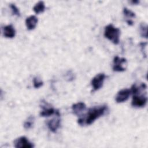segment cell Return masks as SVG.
Segmentation results:
<instances>
[{
    "label": "cell",
    "instance_id": "obj_1",
    "mask_svg": "<svg viewBox=\"0 0 148 148\" xmlns=\"http://www.w3.org/2000/svg\"><path fill=\"white\" fill-rule=\"evenodd\" d=\"M108 110L106 105L94 106L88 109V112L83 114V117L77 120V123L80 125H90L97 119L103 115Z\"/></svg>",
    "mask_w": 148,
    "mask_h": 148
},
{
    "label": "cell",
    "instance_id": "obj_2",
    "mask_svg": "<svg viewBox=\"0 0 148 148\" xmlns=\"http://www.w3.org/2000/svg\"><path fill=\"white\" fill-rule=\"evenodd\" d=\"M120 35V30L118 28H116L112 24H109L105 27L104 36L114 44H119Z\"/></svg>",
    "mask_w": 148,
    "mask_h": 148
},
{
    "label": "cell",
    "instance_id": "obj_3",
    "mask_svg": "<svg viewBox=\"0 0 148 148\" xmlns=\"http://www.w3.org/2000/svg\"><path fill=\"white\" fill-rule=\"evenodd\" d=\"M106 76L103 73H100L95 75L92 79L91 84L94 91H97L100 89L103 84V82Z\"/></svg>",
    "mask_w": 148,
    "mask_h": 148
},
{
    "label": "cell",
    "instance_id": "obj_4",
    "mask_svg": "<svg viewBox=\"0 0 148 148\" xmlns=\"http://www.w3.org/2000/svg\"><path fill=\"white\" fill-rule=\"evenodd\" d=\"M60 117V113L58 110H57L56 113V117L47 121V127L51 132H56L57 131V130L59 128L61 124V120Z\"/></svg>",
    "mask_w": 148,
    "mask_h": 148
},
{
    "label": "cell",
    "instance_id": "obj_5",
    "mask_svg": "<svg viewBox=\"0 0 148 148\" xmlns=\"http://www.w3.org/2000/svg\"><path fill=\"white\" fill-rule=\"evenodd\" d=\"M147 98L145 95L135 94L133 95L131 105L134 107L142 108L144 107L147 103Z\"/></svg>",
    "mask_w": 148,
    "mask_h": 148
},
{
    "label": "cell",
    "instance_id": "obj_6",
    "mask_svg": "<svg viewBox=\"0 0 148 148\" xmlns=\"http://www.w3.org/2000/svg\"><path fill=\"white\" fill-rule=\"evenodd\" d=\"M127 60L125 58H120L118 56L114 57L113 59V70L116 72H123L125 70L124 65L126 64Z\"/></svg>",
    "mask_w": 148,
    "mask_h": 148
},
{
    "label": "cell",
    "instance_id": "obj_7",
    "mask_svg": "<svg viewBox=\"0 0 148 148\" xmlns=\"http://www.w3.org/2000/svg\"><path fill=\"white\" fill-rule=\"evenodd\" d=\"M14 145L16 148H32L34 146L25 136H21L16 139L14 142Z\"/></svg>",
    "mask_w": 148,
    "mask_h": 148
},
{
    "label": "cell",
    "instance_id": "obj_8",
    "mask_svg": "<svg viewBox=\"0 0 148 148\" xmlns=\"http://www.w3.org/2000/svg\"><path fill=\"white\" fill-rule=\"evenodd\" d=\"M131 94V90L130 89L124 88L121 90L117 92L116 96L115 99L116 102L122 103L126 101L128 99Z\"/></svg>",
    "mask_w": 148,
    "mask_h": 148
},
{
    "label": "cell",
    "instance_id": "obj_9",
    "mask_svg": "<svg viewBox=\"0 0 148 148\" xmlns=\"http://www.w3.org/2000/svg\"><path fill=\"white\" fill-rule=\"evenodd\" d=\"M72 109L73 113L77 116H81L83 113L86 109V106L84 103L80 102L76 103H75L72 106Z\"/></svg>",
    "mask_w": 148,
    "mask_h": 148
},
{
    "label": "cell",
    "instance_id": "obj_10",
    "mask_svg": "<svg viewBox=\"0 0 148 148\" xmlns=\"http://www.w3.org/2000/svg\"><path fill=\"white\" fill-rule=\"evenodd\" d=\"M42 110L40 113V116L42 117H48L56 114L57 110L54 109L52 107L47 106V103H45L44 105H42Z\"/></svg>",
    "mask_w": 148,
    "mask_h": 148
},
{
    "label": "cell",
    "instance_id": "obj_11",
    "mask_svg": "<svg viewBox=\"0 0 148 148\" xmlns=\"http://www.w3.org/2000/svg\"><path fill=\"white\" fill-rule=\"evenodd\" d=\"M38 21V18L34 15H32L27 17L25 20V25L27 29L28 30L34 29L36 27Z\"/></svg>",
    "mask_w": 148,
    "mask_h": 148
},
{
    "label": "cell",
    "instance_id": "obj_12",
    "mask_svg": "<svg viewBox=\"0 0 148 148\" xmlns=\"http://www.w3.org/2000/svg\"><path fill=\"white\" fill-rule=\"evenodd\" d=\"M3 35L8 38H13L16 34V31L12 25H8L3 28Z\"/></svg>",
    "mask_w": 148,
    "mask_h": 148
},
{
    "label": "cell",
    "instance_id": "obj_13",
    "mask_svg": "<svg viewBox=\"0 0 148 148\" xmlns=\"http://www.w3.org/2000/svg\"><path fill=\"white\" fill-rule=\"evenodd\" d=\"M123 13L124 16L126 17V22L129 25H133V21L131 20V18H134L135 17V14L131 10H129L127 8H123Z\"/></svg>",
    "mask_w": 148,
    "mask_h": 148
},
{
    "label": "cell",
    "instance_id": "obj_14",
    "mask_svg": "<svg viewBox=\"0 0 148 148\" xmlns=\"http://www.w3.org/2000/svg\"><path fill=\"white\" fill-rule=\"evenodd\" d=\"M45 9V5L43 1H39L33 8V10L36 14H39L44 12Z\"/></svg>",
    "mask_w": 148,
    "mask_h": 148
},
{
    "label": "cell",
    "instance_id": "obj_15",
    "mask_svg": "<svg viewBox=\"0 0 148 148\" xmlns=\"http://www.w3.org/2000/svg\"><path fill=\"white\" fill-rule=\"evenodd\" d=\"M34 120H35V118L33 116H29L28 117V119H27V120L24 123V128L26 130H28V129L31 128L34 124Z\"/></svg>",
    "mask_w": 148,
    "mask_h": 148
},
{
    "label": "cell",
    "instance_id": "obj_16",
    "mask_svg": "<svg viewBox=\"0 0 148 148\" xmlns=\"http://www.w3.org/2000/svg\"><path fill=\"white\" fill-rule=\"evenodd\" d=\"M140 34L143 38H147V25L144 23L140 24Z\"/></svg>",
    "mask_w": 148,
    "mask_h": 148
},
{
    "label": "cell",
    "instance_id": "obj_17",
    "mask_svg": "<svg viewBox=\"0 0 148 148\" xmlns=\"http://www.w3.org/2000/svg\"><path fill=\"white\" fill-rule=\"evenodd\" d=\"M33 83H34V87L36 88H38L40 87L43 84V82L40 79H39L37 77H35L34 78V79H33Z\"/></svg>",
    "mask_w": 148,
    "mask_h": 148
},
{
    "label": "cell",
    "instance_id": "obj_18",
    "mask_svg": "<svg viewBox=\"0 0 148 148\" xmlns=\"http://www.w3.org/2000/svg\"><path fill=\"white\" fill-rule=\"evenodd\" d=\"M10 8L12 9L13 14L17 16H20V11H19L18 9L16 6V5L14 4H10Z\"/></svg>",
    "mask_w": 148,
    "mask_h": 148
},
{
    "label": "cell",
    "instance_id": "obj_19",
    "mask_svg": "<svg viewBox=\"0 0 148 148\" xmlns=\"http://www.w3.org/2000/svg\"><path fill=\"white\" fill-rule=\"evenodd\" d=\"M131 2L133 4H138V3H139V1H132Z\"/></svg>",
    "mask_w": 148,
    "mask_h": 148
}]
</instances>
